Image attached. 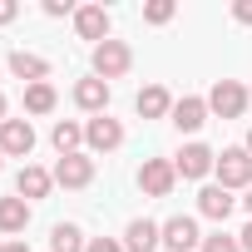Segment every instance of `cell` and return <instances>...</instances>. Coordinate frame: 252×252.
I'll return each mask as SVG.
<instances>
[{"label":"cell","mask_w":252,"mask_h":252,"mask_svg":"<svg viewBox=\"0 0 252 252\" xmlns=\"http://www.w3.org/2000/svg\"><path fill=\"white\" fill-rule=\"evenodd\" d=\"M129 64H134V50L124 45V40H104V45H94V74L109 84V79H124L129 74Z\"/></svg>","instance_id":"1"},{"label":"cell","mask_w":252,"mask_h":252,"mask_svg":"<svg viewBox=\"0 0 252 252\" xmlns=\"http://www.w3.org/2000/svg\"><path fill=\"white\" fill-rule=\"evenodd\" d=\"M218 183L232 193V188H252V154L247 149H222L218 154Z\"/></svg>","instance_id":"2"},{"label":"cell","mask_w":252,"mask_h":252,"mask_svg":"<svg viewBox=\"0 0 252 252\" xmlns=\"http://www.w3.org/2000/svg\"><path fill=\"white\" fill-rule=\"evenodd\" d=\"M247 89L237 84V79H218L213 89H208V114H218V119H237L242 109H247Z\"/></svg>","instance_id":"3"},{"label":"cell","mask_w":252,"mask_h":252,"mask_svg":"<svg viewBox=\"0 0 252 252\" xmlns=\"http://www.w3.org/2000/svg\"><path fill=\"white\" fill-rule=\"evenodd\" d=\"M173 183H178L173 158H144V168H139V188H144L149 198H168Z\"/></svg>","instance_id":"4"},{"label":"cell","mask_w":252,"mask_h":252,"mask_svg":"<svg viewBox=\"0 0 252 252\" xmlns=\"http://www.w3.org/2000/svg\"><path fill=\"white\" fill-rule=\"evenodd\" d=\"M84 144H89V154H114V149L124 144V124L109 119V114H94V119L84 124Z\"/></svg>","instance_id":"5"},{"label":"cell","mask_w":252,"mask_h":252,"mask_svg":"<svg viewBox=\"0 0 252 252\" xmlns=\"http://www.w3.org/2000/svg\"><path fill=\"white\" fill-rule=\"evenodd\" d=\"M30 149H35L30 119H5V124H0V154H5V158H30Z\"/></svg>","instance_id":"6"},{"label":"cell","mask_w":252,"mask_h":252,"mask_svg":"<svg viewBox=\"0 0 252 252\" xmlns=\"http://www.w3.org/2000/svg\"><path fill=\"white\" fill-rule=\"evenodd\" d=\"M173 168H178V178H208L218 168V154L208 144H183L178 158H173Z\"/></svg>","instance_id":"7"},{"label":"cell","mask_w":252,"mask_h":252,"mask_svg":"<svg viewBox=\"0 0 252 252\" xmlns=\"http://www.w3.org/2000/svg\"><path fill=\"white\" fill-rule=\"evenodd\" d=\"M55 183L60 188H89L94 183V158L89 154H64L55 163Z\"/></svg>","instance_id":"8"},{"label":"cell","mask_w":252,"mask_h":252,"mask_svg":"<svg viewBox=\"0 0 252 252\" xmlns=\"http://www.w3.org/2000/svg\"><path fill=\"white\" fill-rule=\"evenodd\" d=\"M173 129L178 134H198L203 124H208V99H198V94H183V99H173Z\"/></svg>","instance_id":"9"},{"label":"cell","mask_w":252,"mask_h":252,"mask_svg":"<svg viewBox=\"0 0 252 252\" xmlns=\"http://www.w3.org/2000/svg\"><path fill=\"white\" fill-rule=\"evenodd\" d=\"M198 242H203V232H198V222H193L188 213H178V218L163 222V247H168V252H193Z\"/></svg>","instance_id":"10"},{"label":"cell","mask_w":252,"mask_h":252,"mask_svg":"<svg viewBox=\"0 0 252 252\" xmlns=\"http://www.w3.org/2000/svg\"><path fill=\"white\" fill-rule=\"evenodd\" d=\"M163 247V222H149V218H134L124 227V252H154Z\"/></svg>","instance_id":"11"},{"label":"cell","mask_w":252,"mask_h":252,"mask_svg":"<svg viewBox=\"0 0 252 252\" xmlns=\"http://www.w3.org/2000/svg\"><path fill=\"white\" fill-rule=\"evenodd\" d=\"M74 30H79V40L104 45V40H109V10H104V5H79V10H74Z\"/></svg>","instance_id":"12"},{"label":"cell","mask_w":252,"mask_h":252,"mask_svg":"<svg viewBox=\"0 0 252 252\" xmlns=\"http://www.w3.org/2000/svg\"><path fill=\"white\" fill-rule=\"evenodd\" d=\"M10 74L25 84H50V60H40L30 50H10Z\"/></svg>","instance_id":"13"},{"label":"cell","mask_w":252,"mask_h":252,"mask_svg":"<svg viewBox=\"0 0 252 252\" xmlns=\"http://www.w3.org/2000/svg\"><path fill=\"white\" fill-rule=\"evenodd\" d=\"M50 188H55V173H45V168H35V163H25V168H20V178H15V193H20L25 203L50 198Z\"/></svg>","instance_id":"14"},{"label":"cell","mask_w":252,"mask_h":252,"mask_svg":"<svg viewBox=\"0 0 252 252\" xmlns=\"http://www.w3.org/2000/svg\"><path fill=\"white\" fill-rule=\"evenodd\" d=\"M74 104H79L84 114H104V109H109V84H104L99 74L79 79V84H74Z\"/></svg>","instance_id":"15"},{"label":"cell","mask_w":252,"mask_h":252,"mask_svg":"<svg viewBox=\"0 0 252 252\" xmlns=\"http://www.w3.org/2000/svg\"><path fill=\"white\" fill-rule=\"evenodd\" d=\"M232 203H237V198H232V193H227L222 183H208V188L198 193V213H203V218H213V222H227Z\"/></svg>","instance_id":"16"},{"label":"cell","mask_w":252,"mask_h":252,"mask_svg":"<svg viewBox=\"0 0 252 252\" xmlns=\"http://www.w3.org/2000/svg\"><path fill=\"white\" fill-rule=\"evenodd\" d=\"M134 109H139V119H163V114H173V94L163 84H149V89H139Z\"/></svg>","instance_id":"17"},{"label":"cell","mask_w":252,"mask_h":252,"mask_svg":"<svg viewBox=\"0 0 252 252\" xmlns=\"http://www.w3.org/2000/svg\"><path fill=\"white\" fill-rule=\"evenodd\" d=\"M30 227V203L15 193V198H0V232H25Z\"/></svg>","instance_id":"18"},{"label":"cell","mask_w":252,"mask_h":252,"mask_svg":"<svg viewBox=\"0 0 252 252\" xmlns=\"http://www.w3.org/2000/svg\"><path fill=\"white\" fill-rule=\"evenodd\" d=\"M50 144L60 149V158H64V154H79V144H84V124H74V119H60L55 129H50Z\"/></svg>","instance_id":"19"},{"label":"cell","mask_w":252,"mask_h":252,"mask_svg":"<svg viewBox=\"0 0 252 252\" xmlns=\"http://www.w3.org/2000/svg\"><path fill=\"white\" fill-rule=\"evenodd\" d=\"M89 242H84V232L74 227V222H55V232H50V252H84Z\"/></svg>","instance_id":"20"},{"label":"cell","mask_w":252,"mask_h":252,"mask_svg":"<svg viewBox=\"0 0 252 252\" xmlns=\"http://www.w3.org/2000/svg\"><path fill=\"white\" fill-rule=\"evenodd\" d=\"M60 104L55 84H25V114H50Z\"/></svg>","instance_id":"21"},{"label":"cell","mask_w":252,"mask_h":252,"mask_svg":"<svg viewBox=\"0 0 252 252\" xmlns=\"http://www.w3.org/2000/svg\"><path fill=\"white\" fill-rule=\"evenodd\" d=\"M203 252H242V242H237L232 232H222V227H218V232H208V237H203Z\"/></svg>","instance_id":"22"},{"label":"cell","mask_w":252,"mask_h":252,"mask_svg":"<svg viewBox=\"0 0 252 252\" xmlns=\"http://www.w3.org/2000/svg\"><path fill=\"white\" fill-rule=\"evenodd\" d=\"M173 10H178L173 0H149V5H144V20H149V25H168Z\"/></svg>","instance_id":"23"},{"label":"cell","mask_w":252,"mask_h":252,"mask_svg":"<svg viewBox=\"0 0 252 252\" xmlns=\"http://www.w3.org/2000/svg\"><path fill=\"white\" fill-rule=\"evenodd\" d=\"M84 252H124V242H119V237H89Z\"/></svg>","instance_id":"24"},{"label":"cell","mask_w":252,"mask_h":252,"mask_svg":"<svg viewBox=\"0 0 252 252\" xmlns=\"http://www.w3.org/2000/svg\"><path fill=\"white\" fill-rule=\"evenodd\" d=\"M69 10H74L69 0H45V15H50V20H60V15H69Z\"/></svg>","instance_id":"25"},{"label":"cell","mask_w":252,"mask_h":252,"mask_svg":"<svg viewBox=\"0 0 252 252\" xmlns=\"http://www.w3.org/2000/svg\"><path fill=\"white\" fill-rule=\"evenodd\" d=\"M232 20H237V25H252V0H237V5H232Z\"/></svg>","instance_id":"26"},{"label":"cell","mask_w":252,"mask_h":252,"mask_svg":"<svg viewBox=\"0 0 252 252\" xmlns=\"http://www.w3.org/2000/svg\"><path fill=\"white\" fill-rule=\"evenodd\" d=\"M15 15H20V5H15V0H0V25H10Z\"/></svg>","instance_id":"27"},{"label":"cell","mask_w":252,"mask_h":252,"mask_svg":"<svg viewBox=\"0 0 252 252\" xmlns=\"http://www.w3.org/2000/svg\"><path fill=\"white\" fill-rule=\"evenodd\" d=\"M237 242H242V252H252V218H247V227L237 232Z\"/></svg>","instance_id":"28"},{"label":"cell","mask_w":252,"mask_h":252,"mask_svg":"<svg viewBox=\"0 0 252 252\" xmlns=\"http://www.w3.org/2000/svg\"><path fill=\"white\" fill-rule=\"evenodd\" d=\"M0 252H30V242H20V237H15V242H5Z\"/></svg>","instance_id":"29"},{"label":"cell","mask_w":252,"mask_h":252,"mask_svg":"<svg viewBox=\"0 0 252 252\" xmlns=\"http://www.w3.org/2000/svg\"><path fill=\"white\" fill-rule=\"evenodd\" d=\"M5 109H10V104H5V94H0V124H5Z\"/></svg>","instance_id":"30"},{"label":"cell","mask_w":252,"mask_h":252,"mask_svg":"<svg viewBox=\"0 0 252 252\" xmlns=\"http://www.w3.org/2000/svg\"><path fill=\"white\" fill-rule=\"evenodd\" d=\"M242 208H247V218H252V193H247V198H242Z\"/></svg>","instance_id":"31"},{"label":"cell","mask_w":252,"mask_h":252,"mask_svg":"<svg viewBox=\"0 0 252 252\" xmlns=\"http://www.w3.org/2000/svg\"><path fill=\"white\" fill-rule=\"evenodd\" d=\"M242 149H247V154H252V129H247V144H242Z\"/></svg>","instance_id":"32"},{"label":"cell","mask_w":252,"mask_h":252,"mask_svg":"<svg viewBox=\"0 0 252 252\" xmlns=\"http://www.w3.org/2000/svg\"><path fill=\"white\" fill-rule=\"evenodd\" d=\"M0 158H5V154H0ZM0 168H5V163H0Z\"/></svg>","instance_id":"33"}]
</instances>
